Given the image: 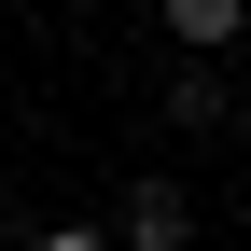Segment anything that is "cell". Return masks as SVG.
Instances as JSON below:
<instances>
[{
	"mask_svg": "<svg viewBox=\"0 0 251 251\" xmlns=\"http://www.w3.org/2000/svg\"><path fill=\"white\" fill-rule=\"evenodd\" d=\"M126 251H196V196L181 181H126Z\"/></svg>",
	"mask_w": 251,
	"mask_h": 251,
	"instance_id": "obj_1",
	"label": "cell"
},
{
	"mask_svg": "<svg viewBox=\"0 0 251 251\" xmlns=\"http://www.w3.org/2000/svg\"><path fill=\"white\" fill-rule=\"evenodd\" d=\"M153 14H168V42H181V56H224L237 28H251V0H153Z\"/></svg>",
	"mask_w": 251,
	"mask_h": 251,
	"instance_id": "obj_2",
	"label": "cell"
},
{
	"mask_svg": "<svg viewBox=\"0 0 251 251\" xmlns=\"http://www.w3.org/2000/svg\"><path fill=\"white\" fill-rule=\"evenodd\" d=\"M168 126H224V56H196V70L168 84Z\"/></svg>",
	"mask_w": 251,
	"mask_h": 251,
	"instance_id": "obj_3",
	"label": "cell"
},
{
	"mask_svg": "<svg viewBox=\"0 0 251 251\" xmlns=\"http://www.w3.org/2000/svg\"><path fill=\"white\" fill-rule=\"evenodd\" d=\"M28 251H112V237L98 224H56V237H28Z\"/></svg>",
	"mask_w": 251,
	"mask_h": 251,
	"instance_id": "obj_4",
	"label": "cell"
}]
</instances>
